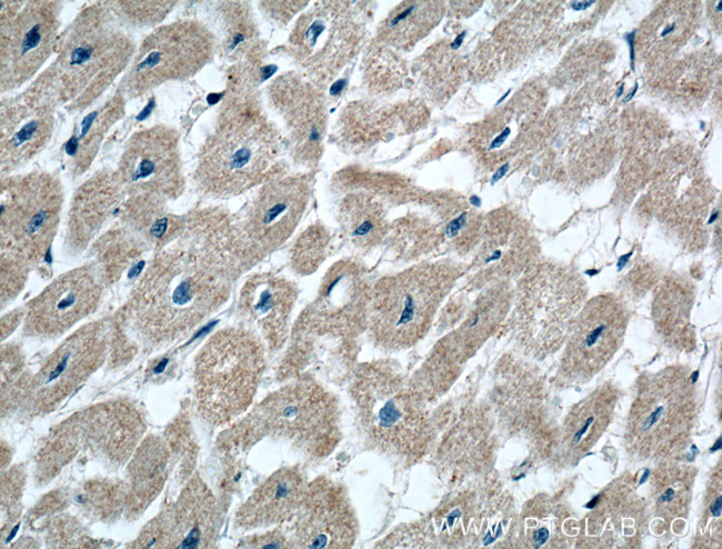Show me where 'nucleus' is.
Segmentation results:
<instances>
[{
    "label": "nucleus",
    "mask_w": 722,
    "mask_h": 549,
    "mask_svg": "<svg viewBox=\"0 0 722 549\" xmlns=\"http://www.w3.org/2000/svg\"><path fill=\"white\" fill-rule=\"evenodd\" d=\"M193 222L152 259L132 290L128 316L149 347L193 331L229 298L247 266L235 230L220 218Z\"/></svg>",
    "instance_id": "1"
},
{
    "label": "nucleus",
    "mask_w": 722,
    "mask_h": 549,
    "mask_svg": "<svg viewBox=\"0 0 722 549\" xmlns=\"http://www.w3.org/2000/svg\"><path fill=\"white\" fill-rule=\"evenodd\" d=\"M357 416L369 443L403 462L421 458L432 425L422 393L390 366L361 368L351 388Z\"/></svg>",
    "instance_id": "2"
},
{
    "label": "nucleus",
    "mask_w": 722,
    "mask_h": 549,
    "mask_svg": "<svg viewBox=\"0 0 722 549\" xmlns=\"http://www.w3.org/2000/svg\"><path fill=\"white\" fill-rule=\"evenodd\" d=\"M235 443L252 445L264 437L283 440L311 459L328 456L340 438L333 396L317 382L297 379L265 397L233 433Z\"/></svg>",
    "instance_id": "3"
},
{
    "label": "nucleus",
    "mask_w": 722,
    "mask_h": 549,
    "mask_svg": "<svg viewBox=\"0 0 722 549\" xmlns=\"http://www.w3.org/2000/svg\"><path fill=\"white\" fill-rule=\"evenodd\" d=\"M282 143L254 112L225 122L205 143L195 171L199 187L214 197L238 196L278 178Z\"/></svg>",
    "instance_id": "4"
},
{
    "label": "nucleus",
    "mask_w": 722,
    "mask_h": 549,
    "mask_svg": "<svg viewBox=\"0 0 722 549\" xmlns=\"http://www.w3.org/2000/svg\"><path fill=\"white\" fill-rule=\"evenodd\" d=\"M264 345L241 328L211 336L194 361V397L200 415L223 425L251 405L263 373Z\"/></svg>",
    "instance_id": "5"
},
{
    "label": "nucleus",
    "mask_w": 722,
    "mask_h": 549,
    "mask_svg": "<svg viewBox=\"0 0 722 549\" xmlns=\"http://www.w3.org/2000/svg\"><path fill=\"white\" fill-rule=\"evenodd\" d=\"M452 280L447 269L419 267L377 281L367 312L371 339L390 350L412 347L430 329Z\"/></svg>",
    "instance_id": "6"
},
{
    "label": "nucleus",
    "mask_w": 722,
    "mask_h": 549,
    "mask_svg": "<svg viewBox=\"0 0 722 549\" xmlns=\"http://www.w3.org/2000/svg\"><path fill=\"white\" fill-rule=\"evenodd\" d=\"M62 206L58 181L29 173L2 184L1 259L31 267L48 253Z\"/></svg>",
    "instance_id": "7"
},
{
    "label": "nucleus",
    "mask_w": 722,
    "mask_h": 549,
    "mask_svg": "<svg viewBox=\"0 0 722 549\" xmlns=\"http://www.w3.org/2000/svg\"><path fill=\"white\" fill-rule=\"evenodd\" d=\"M126 37L98 12L86 14L62 43L53 72L64 100H88L113 80L127 63Z\"/></svg>",
    "instance_id": "8"
},
{
    "label": "nucleus",
    "mask_w": 722,
    "mask_h": 549,
    "mask_svg": "<svg viewBox=\"0 0 722 549\" xmlns=\"http://www.w3.org/2000/svg\"><path fill=\"white\" fill-rule=\"evenodd\" d=\"M371 286L363 268L351 260L334 263L324 274L314 300L293 327V338H348L367 327Z\"/></svg>",
    "instance_id": "9"
},
{
    "label": "nucleus",
    "mask_w": 722,
    "mask_h": 549,
    "mask_svg": "<svg viewBox=\"0 0 722 549\" xmlns=\"http://www.w3.org/2000/svg\"><path fill=\"white\" fill-rule=\"evenodd\" d=\"M309 198L302 176L278 177L261 186L235 229L247 266L278 249L298 226Z\"/></svg>",
    "instance_id": "10"
},
{
    "label": "nucleus",
    "mask_w": 722,
    "mask_h": 549,
    "mask_svg": "<svg viewBox=\"0 0 722 549\" xmlns=\"http://www.w3.org/2000/svg\"><path fill=\"white\" fill-rule=\"evenodd\" d=\"M108 348L104 323L81 327L47 358L26 385L31 405L39 411L53 409L76 391L102 363Z\"/></svg>",
    "instance_id": "11"
},
{
    "label": "nucleus",
    "mask_w": 722,
    "mask_h": 549,
    "mask_svg": "<svg viewBox=\"0 0 722 549\" xmlns=\"http://www.w3.org/2000/svg\"><path fill=\"white\" fill-rule=\"evenodd\" d=\"M584 295L576 274L545 271L530 276L517 307L523 340L540 349L558 347Z\"/></svg>",
    "instance_id": "12"
},
{
    "label": "nucleus",
    "mask_w": 722,
    "mask_h": 549,
    "mask_svg": "<svg viewBox=\"0 0 722 549\" xmlns=\"http://www.w3.org/2000/svg\"><path fill=\"white\" fill-rule=\"evenodd\" d=\"M128 77L129 89L143 91L198 71L211 53L205 30L191 22L156 30L143 42Z\"/></svg>",
    "instance_id": "13"
},
{
    "label": "nucleus",
    "mask_w": 722,
    "mask_h": 549,
    "mask_svg": "<svg viewBox=\"0 0 722 549\" xmlns=\"http://www.w3.org/2000/svg\"><path fill=\"white\" fill-rule=\"evenodd\" d=\"M104 283L99 268L93 267L59 276L28 305L26 332L44 339L64 333L97 308Z\"/></svg>",
    "instance_id": "14"
},
{
    "label": "nucleus",
    "mask_w": 722,
    "mask_h": 549,
    "mask_svg": "<svg viewBox=\"0 0 722 549\" xmlns=\"http://www.w3.org/2000/svg\"><path fill=\"white\" fill-rule=\"evenodd\" d=\"M290 535L293 548H350L357 520L344 489L328 478L308 483L293 516ZM290 520V521H291Z\"/></svg>",
    "instance_id": "15"
},
{
    "label": "nucleus",
    "mask_w": 722,
    "mask_h": 549,
    "mask_svg": "<svg viewBox=\"0 0 722 549\" xmlns=\"http://www.w3.org/2000/svg\"><path fill=\"white\" fill-rule=\"evenodd\" d=\"M576 319L562 365L568 378L585 382L620 347L626 316L614 296L602 295L590 300Z\"/></svg>",
    "instance_id": "16"
},
{
    "label": "nucleus",
    "mask_w": 722,
    "mask_h": 549,
    "mask_svg": "<svg viewBox=\"0 0 722 549\" xmlns=\"http://www.w3.org/2000/svg\"><path fill=\"white\" fill-rule=\"evenodd\" d=\"M215 499L200 480L188 483L179 498L149 526L142 547L193 549L212 547L217 535Z\"/></svg>",
    "instance_id": "17"
},
{
    "label": "nucleus",
    "mask_w": 722,
    "mask_h": 549,
    "mask_svg": "<svg viewBox=\"0 0 722 549\" xmlns=\"http://www.w3.org/2000/svg\"><path fill=\"white\" fill-rule=\"evenodd\" d=\"M118 176L138 196L176 197L182 177L174 134L160 129L139 133L126 150Z\"/></svg>",
    "instance_id": "18"
},
{
    "label": "nucleus",
    "mask_w": 722,
    "mask_h": 549,
    "mask_svg": "<svg viewBox=\"0 0 722 549\" xmlns=\"http://www.w3.org/2000/svg\"><path fill=\"white\" fill-rule=\"evenodd\" d=\"M297 296L294 282L273 271L254 273L244 281L238 309L269 351L275 352L284 345Z\"/></svg>",
    "instance_id": "19"
},
{
    "label": "nucleus",
    "mask_w": 722,
    "mask_h": 549,
    "mask_svg": "<svg viewBox=\"0 0 722 549\" xmlns=\"http://www.w3.org/2000/svg\"><path fill=\"white\" fill-rule=\"evenodd\" d=\"M47 2H27L2 24V63L7 79L24 81L47 59L57 26Z\"/></svg>",
    "instance_id": "20"
},
{
    "label": "nucleus",
    "mask_w": 722,
    "mask_h": 549,
    "mask_svg": "<svg viewBox=\"0 0 722 549\" xmlns=\"http://www.w3.org/2000/svg\"><path fill=\"white\" fill-rule=\"evenodd\" d=\"M307 486L298 468L277 470L241 506L237 513L239 526L254 529L290 521L303 499Z\"/></svg>",
    "instance_id": "21"
},
{
    "label": "nucleus",
    "mask_w": 722,
    "mask_h": 549,
    "mask_svg": "<svg viewBox=\"0 0 722 549\" xmlns=\"http://www.w3.org/2000/svg\"><path fill=\"white\" fill-rule=\"evenodd\" d=\"M123 187L118 174L91 178L76 192L69 216V243L82 250L116 209Z\"/></svg>",
    "instance_id": "22"
},
{
    "label": "nucleus",
    "mask_w": 722,
    "mask_h": 549,
    "mask_svg": "<svg viewBox=\"0 0 722 549\" xmlns=\"http://www.w3.org/2000/svg\"><path fill=\"white\" fill-rule=\"evenodd\" d=\"M50 113L41 106H26L1 137V168L10 172L39 152L50 134Z\"/></svg>",
    "instance_id": "23"
},
{
    "label": "nucleus",
    "mask_w": 722,
    "mask_h": 549,
    "mask_svg": "<svg viewBox=\"0 0 722 549\" xmlns=\"http://www.w3.org/2000/svg\"><path fill=\"white\" fill-rule=\"evenodd\" d=\"M131 471V503L137 509L160 491L167 473L168 452L158 439H149L137 453Z\"/></svg>",
    "instance_id": "24"
},
{
    "label": "nucleus",
    "mask_w": 722,
    "mask_h": 549,
    "mask_svg": "<svg viewBox=\"0 0 722 549\" xmlns=\"http://www.w3.org/2000/svg\"><path fill=\"white\" fill-rule=\"evenodd\" d=\"M343 222L351 239L365 244L378 239L382 232V212L378 204L368 199L348 202Z\"/></svg>",
    "instance_id": "25"
},
{
    "label": "nucleus",
    "mask_w": 722,
    "mask_h": 549,
    "mask_svg": "<svg viewBox=\"0 0 722 549\" xmlns=\"http://www.w3.org/2000/svg\"><path fill=\"white\" fill-rule=\"evenodd\" d=\"M328 237L325 230L320 226L309 227L300 237L291 250V267L302 276L312 273L323 261Z\"/></svg>",
    "instance_id": "26"
},
{
    "label": "nucleus",
    "mask_w": 722,
    "mask_h": 549,
    "mask_svg": "<svg viewBox=\"0 0 722 549\" xmlns=\"http://www.w3.org/2000/svg\"><path fill=\"white\" fill-rule=\"evenodd\" d=\"M30 268L11 260L1 259V302L8 303L20 293Z\"/></svg>",
    "instance_id": "27"
},
{
    "label": "nucleus",
    "mask_w": 722,
    "mask_h": 549,
    "mask_svg": "<svg viewBox=\"0 0 722 549\" xmlns=\"http://www.w3.org/2000/svg\"><path fill=\"white\" fill-rule=\"evenodd\" d=\"M244 547L249 548H292L289 537L280 529H275L264 535L253 536L247 539Z\"/></svg>",
    "instance_id": "28"
},
{
    "label": "nucleus",
    "mask_w": 722,
    "mask_h": 549,
    "mask_svg": "<svg viewBox=\"0 0 722 549\" xmlns=\"http://www.w3.org/2000/svg\"><path fill=\"white\" fill-rule=\"evenodd\" d=\"M465 219L467 214L463 212L448 224L447 234L449 238H453L462 229L465 224Z\"/></svg>",
    "instance_id": "29"
},
{
    "label": "nucleus",
    "mask_w": 722,
    "mask_h": 549,
    "mask_svg": "<svg viewBox=\"0 0 722 549\" xmlns=\"http://www.w3.org/2000/svg\"><path fill=\"white\" fill-rule=\"evenodd\" d=\"M510 132H511L510 128L507 127L499 136H497L493 139V141L491 142V144L489 147L490 150L500 148L503 144V142L507 140V138L509 137Z\"/></svg>",
    "instance_id": "30"
},
{
    "label": "nucleus",
    "mask_w": 722,
    "mask_h": 549,
    "mask_svg": "<svg viewBox=\"0 0 722 549\" xmlns=\"http://www.w3.org/2000/svg\"><path fill=\"white\" fill-rule=\"evenodd\" d=\"M634 38H635V31H632L628 34L624 36V39L626 40L629 47H630V59H631V68L633 69L634 64Z\"/></svg>",
    "instance_id": "31"
},
{
    "label": "nucleus",
    "mask_w": 722,
    "mask_h": 549,
    "mask_svg": "<svg viewBox=\"0 0 722 549\" xmlns=\"http://www.w3.org/2000/svg\"><path fill=\"white\" fill-rule=\"evenodd\" d=\"M549 537V531L545 528H541L534 532L533 539L537 543L542 545Z\"/></svg>",
    "instance_id": "32"
},
{
    "label": "nucleus",
    "mask_w": 722,
    "mask_h": 549,
    "mask_svg": "<svg viewBox=\"0 0 722 549\" xmlns=\"http://www.w3.org/2000/svg\"><path fill=\"white\" fill-rule=\"evenodd\" d=\"M508 169H509V163H504L503 166H501V167H500V168H499V169L493 173L492 179H491V184H494L498 180H500V179L505 174V172L508 171Z\"/></svg>",
    "instance_id": "33"
},
{
    "label": "nucleus",
    "mask_w": 722,
    "mask_h": 549,
    "mask_svg": "<svg viewBox=\"0 0 722 549\" xmlns=\"http://www.w3.org/2000/svg\"><path fill=\"white\" fill-rule=\"evenodd\" d=\"M412 10H413V7H409L408 9L403 10L402 12H400L398 16H395L391 20L390 24L391 26H397L401 20H404L412 12Z\"/></svg>",
    "instance_id": "34"
},
{
    "label": "nucleus",
    "mask_w": 722,
    "mask_h": 549,
    "mask_svg": "<svg viewBox=\"0 0 722 549\" xmlns=\"http://www.w3.org/2000/svg\"><path fill=\"white\" fill-rule=\"evenodd\" d=\"M594 1H572L571 7L573 10L580 11L592 6Z\"/></svg>",
    "instance_id": "35"
},
{
    "label": "nucleus",
    "mask_w": 722,
    "mask_h": 549,
    "mask_svg": "<svg viewBox=\"0 0 722 549\" xmlns=\"http://www.w3.org/2000/svg\"><path fill=\"white\" fill-rule=\"evenodd\" d=\"M344 86H345V80L335 81L330 88V93L332 96L339 94L342 91V89L344 88Z\"/></svg>",
    "instance_id": "36"
},
{
    "label": "nucleus",
    "mask_w": 722,
    "mask_h": 549,
    "mask_svg": "<svg viewBox=\"0 0 722 549\" xmlns=\"http://www.w3.org/2000/svg\"><path fill=\"white\" fill-rule=\"evenodd\" d=\"M721 500H722V497L721 496L718 497V499L714 501L713 506L711 507V511H712V513L714 516H720L721 515V509H722Z\"/></svg>",
    "instance_id": "37"
},
{
    "label": "nucleus",
    "mask_w": 722,
    "mask_h": 549,
    "mask_svg": "<svg viewBox=\"0 0 722 549\" xmlns=\"http://www.w3.org/2000/svg\"><path fill=\"white\" fill-rule=\"evenodd\" d=\"M464 36H465V31H462V32H461V33H460V34H459V36H458V37L452 41V43H451V48H452V49H458V48L462 44L463 39H464Z\"/></svg>",
    "instance_id": "38"
},
{
    "label": "nucleus",
    "mask_w": 722,
    "mask_h": 549,
    "mask_svg": "<svg viewBox=\"0 0 722 549\" xmlns=\"http://www.w3.org/2000/svg\"><path fill=\"white\" fill-rule=\"evenodd\" d=\"M631 254H632V252H629L628 254H624V256H622V257L620 258V260H619V262H618V266H620L619 269H621V268L625 264L626 260L629 259V257H630Z\"/></svg>",
    "instance_id": "39"
},
{
    "label": "nucleus",
    "mask_w": 722,
    "mask_h": 549,
    "mask_svg": "<svg viewBox=\"0 0 722 549\" xmlns=\"http://www.w3.org/2000/svg\"><path fill=\"white\" fill-rule=\"evenodd\" d=\"M636 90H638V83H635L633 90L624 98V102L630 101L634 97Z\"/></svg>",
    "instance_id": "40"
},
{
    "label": "nucleus",
    "mask_w": 722,
    "mask_h": 549,
    "mask_svg": "<svg viewBox=\"0 0 722 549\" xmlns=\"http://www.w3.org/2000/svg\"><path fill=\"white\" fill-rule=\"evenodd\" d=\"M674 27H675L674 23H672L671 26L666 27V28L662 31L661 37H665L668 33L672 32V31L674 30Z\"/></svg>",
    "instance_id": "41"
},
{
    "label": "nucleus",
    "mask_w": 722,
    "mask_h": 549,
    "mask_svg": "<svg viewBox=\"0 0 722 549\" xmlns=\"http://www.w3.org/2000/svg\"><path fill=\"white\" fill-rule=\"evenodd\" d=\"M470 202H471L473 206L479 207L480 203H481V200H480L479 197H477V196H472V197H470Z\"/></svg>",
    "instance_id": "42"
},
{
    "label": "nucleus",
    "mask_w": 722,
    "mask_h": 549,
    "mask_svg": "<svg viewBox=\"0 0 722 549\" xmlns=\"http://www.w3.org/2000/svg\"><path fill=\"white\" fill-rule=\"evenodd\" d=\"M718 214H719L718 211H713V213L711 214V217L708 220V223L709 224L713 223L715 221V219L718 218Z\"/></svg>",
    "instance_id": "43"
},
{
    "label": "nucleus",
    "mask_w": 722,
    "mask_h": 549,
    "mask_svg": "<svg viewBox=\"0 0 722 549\" xmlns=\"http://www.w3.org/2000/svg\"><path fill=\"white\" fill-rule=\"evenodd\" d=\"M623 87H624V84L622 83V84L619 87V89H618V91H616V93H615V97L619 98V97L622 96V93H623V89H624Z\"/></svg>",
    "instance_id": "44"
},
{
    "label": "nucleus",
    "mask_w": 722,
    "mask_h": 549,
    "mask_svg": "<svg viewBox=\"0 0 722 549\" xmlns=\"http://www.w3.org/2000/svg\"><path fill=\"white\" fill-rule=\"evenodd\" d=\"M510 92H511V89H509V90H508V91H507V92H505V93H504V94H503V96H502V97L497 101V104H499L500 102H502V101L507 98V96H508Z\"/></svg>",
    "instance_id": "45"
},
{
    "label": "nucleus",
    "mask_w": 722,
    "mask_h": 549,
    "mask_svg": "<svg viewBox=\"0 0 722 549\" xmlns=\"http://www.w3.org/2000/svg\"><path fill=\"white\" fill-rule=\"evenodd\" d=\"M720 443H721V438L718 440V445H714V447H712L711 450L713 451L715 449H719L721 446Z\"/></svg>",
    "instance_id": "46"
},
{
    "label": "nucleus",
    "mask_w": 722,
    "mask_h": 549,
    "mask_svg": "<svg viewBox=\"0 0 722 549\" xmlns=\"http://www.w3.org/2000/svg\"><path fill=\"white\" fill-rule=\"evenodd\" d=\"M718 10L721 11V1L718 2Z\"/></svg>",
    "instance_id": "47"
}]
</instances>
